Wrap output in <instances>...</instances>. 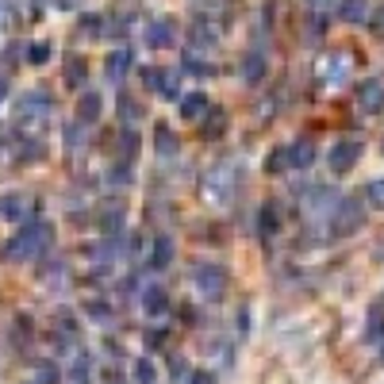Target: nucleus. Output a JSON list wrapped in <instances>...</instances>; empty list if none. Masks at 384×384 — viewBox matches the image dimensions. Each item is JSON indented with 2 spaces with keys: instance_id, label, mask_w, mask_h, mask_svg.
<instances>
[{
  "instance_id": "nucleus-6",
  "label": "nucleus",
  "mask_w": 384,
  "mask_h": 384,
  "mask_svg": "<svg viewBox=\"0 0 384 384\" xmlns=\"http://www.w3.org/2000/svg\"><path fill=\"white\" fill-rule=\"evenodd\" d=\"M357 158H362V143H334L326 166H331V173H350L357 166Z\"/></svg>"
},
{
  "instance_id": "nucleus-27",
  "label": "nucleus",
  "mask_w": 384,
  "mask_h": 384,
  "mask_svg": "<svg viewBox=\"0 0 384 384\" xmlns=\"http://www.w3.org/2000/svg\"><path fill=\"white\" fill-rule=\"evenodd\" d=\"M365 204H369V208H384V177L365 185Z\"/></svg>"
},
{
  "instance_id": "nucleus-16",
  "label": "nucleus",
  "mask_w": 384,
  "mask_h": 384,
  "mask_svg": "<svg viewBox=\"0 0 384 384\" xmlns=\"http://www.w3.org/2000/svg\"><path fill=\"white\" fill-rule=\"evenodd\" d=\"M338 15L346 23H369V0H342Z\"/></svg>"
},
{
  "instance_id": "nucleus-36",
  "label": "nucleus",
  "mask_w": 384,
  "mask_h": 384,
  "mask_svg": "<svg viewBox=\"0 0 384 384\" xmlns=\"http://www.w3.org/2000/svg\"><path fill=\"white\" fill-rule=\"evenodd\" d=\"M161 342H166V331H146V346L150 350H158Z\"/></svg>"
},
{
  "instance_id": "nucleus-29",
  "label": "nucleus",
  "mask_w": 384,
  "mask_h": 384,
  "mask_svg": "<svg viewBox=\"0 0 384 384\" xmlns=\"http://www.w3.org/2000/svg\"><path fill=\"white\" fill-rule=\"evenodd\" d=\"M69 384H88V357L85 354L69 365Z\"/></svg>"
},
{
  "instance_id": "nucleus-34",
  "label": "nucleus",
  "mask_w": 384,
  "mask_h": 384,
  "mask_svg": "<svg viewBox=\"0 0 384 384\" xmlns=\"http://www.w3.org/2000/svg\"><path fill=\"white\" fill-rule=\"evenodd\" d=\"M192 39L200 46H216V35H211V31H204V27H192Z\"/></svg>"
},
{
  "instance_id": "nucleus-23",
  "label": "nucleus",
  "mask_w": 384,
  "mask_h": 384,
  "mask_svg": "<svg viewBox=\"0 0 384 384\" xmlns=\"http://www.w3.org/2000/svg\"><path fill=\"white\" fill-rule=\"evenodd\" d=\"M100 227H104V234H116L119 227H124V208H116V204H108V208H104V216H100Z\"/></svg>"
},
{
  "instance_id": "nucleus-21",
  "label": "nucleus",
  "mask_w": 384,
  "mask_h": 384,
  "mask_svg": "<svg viewBox=\"0 0 384 384\" xmlns=\"http://www.w3.org/2000/svg\"><path fill=\"white\" fill-rule=\"evenodd\" d=\"M23 196L20 192H8V196H0V219H23Z\"/></svg>"
},
{
  "instance_id": "nucleus-22",
  "label": "nucleus",
  "mask_w": 384,
  "mask_h": 384,
  "mask_svg": "<svg viewBox=\"0 0 384 384\" xmlns=\"http://www.w3.org/2000/svg\"><path fill=\"white\" fill-rule=\"evenodd\" d=\"M143 307H146V312H150V315H166V307H169V296H166V292H161V289H146V292H143Z\"/></svg>"
},
{
  "instance_id": "nucleus-20",
  "label": "nucleus",
  "mask_w": 384,
  "mask_h": 384,
  "mask_svg": "<svg viewBox=\"0 0 384 384\" xmlns=\"http://www.w3.org/2000/svg\"><path fill=\"white\" fill-rule=\"evenodd\" d=\"M77 119H81V124H96V119H100V96H96V93H85V96H81Z\"/></svg>"
},
{
  "instance_id": "nucleus-24",
  "label": "nucleus",
  "mask_w": 384,
  "mask_h": 384,
  "mask_svg": "<svg viewBox=\"0 0 384 384\" xmlns=\"http://www.w3.org/2000/svg\"><path fill=\"white\" fill-rule=\"evenodd\" d=\"M154 143H158V154H166V158L177 150V135H173V131H169L166 124L154 127Z\"/></svg>"
},
{
  "instance_id": "nucleus-15",
  "label": "nucleus",
  "mask_w": 384,
  "mask_h": 384,
  "mask_svg": "<svg viewBox=\"0 0 384 384\" xmlns=\"http://www.w3.org/2000/svg\"><path fill=\"white\" fill-rule=\"evenodd\" d=\"M265 69H269V65H265V54H246V58H242V81H246V85H258V81L261 77H265Z\"/></svg>"
},
{
  "instance_id": "nucleus-1",
  "label": "nucleus",
  "mask_w": 384,
  "mask_h": 384,
  "mask_svg": "<svg viewBox=\"0 0 384 384\" xmlns=\"http://www.w3.org/2000/svg\"><path fill=\"white\" fill-rule=\"evenodd\" d=\"M51 223H43V219H39V223H31V227H23L20 234H15L12 242H8L4 250H0V258L4 261H31L39 254V250H46L51 246Z\"/></svg>"
},
{
  "instance_id": "nucleus-41",
  "label": "nucleus",
  "mask_w": 384,
  "mask_h": 384,
  "mask_svg": "<svg viewBox=\"0 0 384 384\" xmlns=\"http://www.w3.org/2000/svg\"><path fill=\"white\" fill-rule=\"evenodd\" d=\"M312 4H323V0H312Z\"/></svg>"
},
{
  "instance_id": "nucleus-10",
  "label": "nucleus",
  "mask_w": 384,
  "mask_h": 384,
  "mask_svg": "<svg viewBox=\"0 0 384 384\" xmlns=\"http://www.w3.org/2000/svg\"><path fill=\"white\" fill-rule=\"evenodd\" d=\"M357 104H362V112L377 116V112L384 108V85L380 81H365V85L357 88Z\"/></svg>"
},
{
  "instance_id": "nucleus-4",
  "label": "nucleus",
  "mask_w": 384,
  "mask_h": 384,
  "mask_svg": "<svg viewBox=\"0 0 384 384\" xmlns=\"http://www.w3.org/2000/svg\"><path fill=\"white\" fill-rule=\"evenodd\" d=\"M357 227H362V208L354 200H338V208L331 211V234L342 239V234L357 231Z\"/></svg>"
},
{
  "instance_id": "nucleus-17",
  "label": "nucleus",
  "mask_w": 384,
  "mask_h": 384,
  "mask_svg": "<svg viewBox=\"0 0 384 384\" xmlns=\"http://www.w3.org/2000/svg\"><path fill=\"white\" fill-rule=\"evenodd\" d=\"M85 58H77V54H69V58H65V65H62V77H65V85L69 88H81L85 85Z\"/></svg>"
},
{
  "instance_id": "nucleus-11",
  "label": "nucleus",
  "mask_w": 384,
  "mask_h": 384,
  "mask_svg": "<svg viewBox=\"0 0 384 384\" xmlns=\"http://www.w3.org/2000/svg\"><path fill=\"white\" fill-rule=\"evenodd\" d=\"M43 112H51V96L46 93H27L20 100V119L23 124H27V119H39Z\"/></svg>"
},
{
  "instance_id": "nucleus-2",
  "label": "nucleus",
  "mask_w": 384,
  "mask_h": 384,
  "mask_svg": "<svg viewBox=\"0 0 384 384\" xmlns=\"http://www.w3.org/2000/svg\"><path fill=\"white\" fill-rule=\"evenodd\" d=\"M239 166L234 161H227V166H219V169H211V177L204 181V200L208 204H223V200H231V192H234V185H239Z\"/></svg>"
},
{
  "instance_id": "nucleus-14",
  "label": "nucleus",
  "mask_w": 384,
  "mask_h": 384,
  "mask_svg": "<svg viewBox=\"0 0 384 384\" xmlns=\"http://www.w3.org/2000/svg\"><path fill=\"white\" fill-rule=\"evenodd\" d=\"M258 231H261V239H277V231H281V211H277L273 204H265V208L258 211Z\"/></svg>"
},
{
  "instance_id": "nucleus-8",
  "label": "nucleus",
  "mask_w": 384,
  "mask_h": 384,
  "mask_svg": "<svg viewBox=\"0 0 384 384\" xmlns=\"http://www.w3.org/2000/svg\"><path fill=\"white\" fill-rule=\"evenodd\" d=\"M338 208V196H334V189H312V196H304V211L312 219L326 216V211Z\"/></svg>"
},
{
  "instance_id": "nucleus-28",
  "label": "nucleus",
  "mask_w": 384,
  "mask_h": 384,
  "mask_svg": "<svg viewBox=\"0 0 384 384\" xmlns=\"http://www.w3.org/2000/svg\"><path fill=\"white\" fill-rule=\"evenodd\" d=\"M138 116H143V108L131 96H119V119H127V127H131V124H138Z\"/></svg>"
},
{
  "instance_id": "nucleus-19",
  "label": "nucleus",
  "mask_w": 384,
  "mask_h": 384,
  "mask_svg": "<svg viewBox=\"0 0 384 384\" xmlns=\"http://www.w3.org/2000/svg\"><path fill=\"white\" fill-rule=\"evenodd\" d=\"M289 154H292V169H307L315 161V146H312V138H300V143H292L289 146Z\"/></svg>"
},
{
  "instance_id": "nucleus-5",
  "label": "nucleus",
  "mask_w": 384,
  "mask_h": 384,
  "mask_svg": "<svg viewBox=\"0 0 384 384\" xmlns=\"http://www.w3.org/2000/svg\"><path fill=\"white\" fill-rule=\"evenodd\" d=\"M350 69H354L350 54H326L315 73H319V81H323V85H338V81H346V77H350Z\"/></svg>"
},
{
  "instance_id": "nucleus-32",
  "label": "nucleus",
  "mask_w": 384,
  "mask_h": 384,
  "mask_svg": "<svg viewBox=\"0 0 384 384\" xmlns=\"http://www.w3.org/2000/svg\"><path fill=\"white\" fill-rule=\"evenodd\" d=\"M185 69L196 73V77H208V73H211V65H208V62H200V58H192V54H185Z\"/></svg>"
},
{
  "instance_id": "nucleus-12",
  "label": "nucleus",
  "mask_w": 384,
  "mask_h": 384,
  "mask_svg": "<svg viewBox=\"0 0 384 384\" xmlns=\"http://www.w3.org/2000/svg\"><path fill=\"white\" fill-rule=\"evenodd\" d=\"M169 261H173V239H166V234H158L150 246V254H146V265L150 269H166Z\"/></svg>"
},
{
  "instance_id": "nucleus-26",
  "label": "nucleus",
  "mask_w": 384,
  "mask_h": 384,
  "mask_svg": "<svg viewBox=\"0 0 384 384\" xmlns=\"http://www.w3.org/2000/svg\"><path fill=\"white\" fill-rule=\"evenodd\" d=\"M135 380L138 384H154V380H158V369H154L150 357H138V362H135Z\"/></svg>"
},
{
  "instance_id": "nucleus-9",
  "label": "nucleus",
  "mask_w": 384,
  "mask_h": 384,
  "mask_svg": "<svg viewBox=\"0 0 384 384\" xmlns=\"http://www.w3.org/2000/svg\"><path fill=\"white\" fill-rule=\"evenodd\" d=\"M173 39H177V31L169 20H154L150 27H146V46H150V51H166V46H173Z\"/></svg>"
},
{
  "instance_id": "nucleus-3",
  "label": "nucleus",
  "mask_w": 384,
  "mask_h": 384,
  "mask_svg": "<svg viewBox=\"0 0 384 384\" xmlns=\"http://www.w3.org/2000/svg\"><path fill=\"white\" fill-rule=\"evenodd\" d=\"M192 284L200 289L204 300H219L227 292V269H219V265H196L192 269Z\"/></svg>"
},
{
  "instance_id": "nucleus-30",
  "label": "nucleus",
  "mask_w": 384,
  "mask_h": 384,
  "mask_svg": "<svg viewBox=\"0 0 384 384\" xmlns=\"http://www.w3.org/2000/svg\"><path fill=\"white\" fill-rule=\"evenodd\" d=\"M119 150H124L127 158H135V154H138V135H135V127H127L124 135H119Z\"/></svg>"
},
{
  "instance_id": "nucleus-39",
  "label": "nucleus",
  "mask_w": 384,
  "mask_h": 384,
  "mask_svg": "<svg viewBox=\"0 0 384 384\" xmlns=\"http://www.w3.org/2000/svg\"><path fill=\"white\" fill-rule=\"evenodd\" d=\"M88 315H93V319H108V307H104V304H88Z\"/></svg>"
},
{
  "instance_id": "nucleus-7",
  "label": "nucleus",
  "mask_w": 384,
  "mask_h": 384,
  "mask_svg": "<svg viewBox=\"0 0 384 384\" xmlns=\"http://www.w3.org/2000/svg\"><path fill=\"white\" fill-rule=\"evenodd\" d=\"M146 88H154L158 96H166V100H173L177 96V81H181V73L177 69H146L143 73Z\"/></svg>"
},
{
  "instance_id": "nucleus-38",
  "label": "nucleus",
  "mask_w": 384,
  "mask_h": 384,
  "mask_svg": "<svg viewBox=\"0 0 384 384\" xmlns=\"http://www.w3.org/2000/svg\"><path fill=\"white\" fill-rule=\"evenodd\" d=\"M81 23H85V31H88V35H100V27H96V23H100V15H85Z\"/></svg>"
},
{
  "instance_id": "nucleus-33",
  "label": "nucleus",
  "mask_w": 384,
  "mask_h": 384,
  "mask_svg": "<svg viewBox=\"0 0 384 384\" xmlns=\"http://www.w3.org/2000/svg\"><path fill=\"white\" fill-rule=\"evenodd\" d=\"M58 380V369L54 365H39V384H54Z\"/></svg>"
},
{
  "instance_id": "nucleus-35",
  "label": "nucleus",
  "mask_w": 384,
  "mask_h": 384,
  "mask_svg": "<svg viewBox=\"0 0 384 384\" xmlns=\"http://www.w3.org/2000/svg\"><path fill=\"white\" fill-rule=\"evenodd\" d=\"M112 185H131V169H127V166L112 169Z\"/></svg>"
},
{
  "instance_id": "nucleus-18",
  "label": "nucleus",
  "mask_w": 384,
  "mask_h": 384,
  "mask_svg": "<svg viewBox=\"0 0 384 384\" xmlns=\"http://www.w3.org/2000/svg\"><path fill=\"white\" fill-rule=\"evenodd\" d=\"M181 116L185 119H204V116H208V96H204V93L181 96Z\"/></svg>"
},
{
  "instance_id": "nucleus-40",
  "label": "nucleus",
  "mask_w": 384,
  "mask_h": 384,
  "mask_svg": "<svg viewBox=\"0 0 384 384\" xmlns=\"http://www.w3.org/2000/svg\"><path fill=\"white\" fill-rule=\"evenodd\" d=\"M4 96H8V81L0 77V100H4Z\"/></svg>"
},
{
  "instance_id": "nucleus-37",
  "label": "nucleus",
  "mask_w": 384,
  "mask_h": 384,
  "mask_svg": "<svg viewBox=\"0 0 384 384\" xmlns=\"http://www.w3.org/2000/svg\"><path fill=\"white\" fill-rule=\"evenodd\" d=\"M189 384H216V373H192V377H189Z\"/></svg>"
},
{
  "instance_id": "nucleus-25",
  "label": "nucleus",
  "mask_w": 384,
  "mask_h": 384,
  "mask_svg": "<svg viewBox=\"0 0 384 384\" xmlns=\"http://www.w3.org/2000/svg\"><path fill=\"white\" fill-rule=\"evenodd\" d=\"M265 169L269 173H284V169H292V154H289V146H281V150H273L265 158Z\"/></svg>"
},
{
  "instance_id": "nucleus-13",
  "label": "nucleus",
  "mask_w": 384,
  "mask_h": 384,
  "mask_svg": "<svg viewBox=\"0 0 384 384\" xmlns=\"http://www.w3.org/2000/svg\"><path fill=\"white\" fill-rule=\"evenodd\" d=\"M127 69H131V51H116V54H108V62H104V73H108L112 85H119V81L127 77Z\"/></svg>"
},
{
  "instance_id": "nucleus-31",
  "label": "nucleus",
  "mask_w": 384,
  "mask_h": 384,
  "mask_svg": "<svg viewBox=\"0 0 384 384\" xmlns=\"http://www.w3.org/2000/svg\"><path fill=\"white\" fill-rule=\"evenodd\" d=\"M46 58H51V46H46V43H31L27 46V62L31 65H43Z\"/></svg>"
}]
</instances>
